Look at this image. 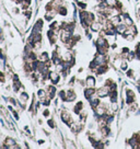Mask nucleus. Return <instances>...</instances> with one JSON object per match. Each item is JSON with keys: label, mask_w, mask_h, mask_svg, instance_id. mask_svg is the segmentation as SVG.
Masks as SVG:
<instances>
[{"label": "nucleus", "mask_w": 140, "mask_h": 149, "mask_svg": "<svg viewBox=\"0 0 140 149\" xmlns=\"http://www.w3.org/2000/svg\"><path fill=\"white\" fill-rule=\"evenodd\" d=\"M111 93V88L108 86H104V87H102V88H100L97 90V96L98 97H106V96H108V94Z\"/></svg>", "instance_id": "nucleus-1"}, {"label": "nucleus", "mask_w": 140, "mask_h": 149, "mask_svg": "<svg viewBox=\"0 0 140 149\" xmlns=\"http://www.w3.org/2000/svg\"><path fill=\"white\" fill-rule=\"evenodd\" d=\"M104 1H105V5L107 6V7H111V8H112V7H115V6L117 5V1H116V0H104Z\"/></svg>", "instance_id": "nucleus-5"}, {"label": "nucleus", "mask_w": 140, "mask_h": 149, "mask_svg": "<svg viewBox=\"0 0 140 149\" xmlns=\"http://www.w3.org/2000/svg\"><path fill=\"white\" fill-rule=\"evenodd\" d=\"M86 85H88L89 88H93L94 85H95V79L93 77H88L86 79Z\"/></svg>", "instance_id": "nucleus-3"}, {"label": "nucleus", "mask_w": 140, "mask_h": 149, "mask_svg": "<svg viewBox=\"0 0 140 149\" xmlns=\"http://www.w3.org/2000/svg\"><path fill=\"white\" fill-rule=\"evenodd\" d=\"M59 13L63 14V15L67 14V10H66V8H61V9H59Z\"/></svg>", "instance_id": "nucleus-10"}, {"label": "nucleus", "mask_w": 140, "mask_h": 149, "mask_svg": "<svg viewBox=\"0 0 140 149\" xmlns=\"http://www.w3.org/2000/svg\"><path fill=\"white\" fill-rule=\"evenodd\" d=\"M81 110H82V102H79L76 105V107H75V112H76L77 114H79L80 112H81Z\"/></svg>", "instance_id": "nucleus-8"}, {"label": "nucleus", "mask_w": 140, "mask_h": 149, "mask_svg": "<svg viewBox=\"0 0 140 149\" xmlns=\"http://www.w3.org/2000/svg\"><path fill=\"white\" fill-rule=\"evenodd\" d=\"M98 104H100V101H98L97 99H92V100H91V105H92V107H96Z\"/></svg>", "instance_id": "nucleus-9"}, {"label": "nucleus", "mask_w": 140, "mask_h": 149, "mask_svg": "<svg viewBox=\"0 0 140 149\" xmlns=\"http://www.w3.org/2000/svg\"><path fill=\"white\" fill-rule=\"evenodd\" d=\"M112 23L114 25H118V24H121V18H119L118 15H115L112 18Z\"/></svg>", "instance_id": "nucleus-7"}, {"label": "nucleus", "mask_w": 140, "mask_h": 149, "mask_svg": "<svg viewBox=\"0 0 140 149\" xmlns=\"http://www.w3.org/2000/svg\"><path fill=\"white\" fill-rule=\"evenodd\" d=\"M94 93H95V90L93 88H89V89L85 90V97L86 98H91V96H93Z\"/></svg>", "instance_id": "nucleus-4"}, {"label": "nucleus", "mask_w": 140, "mask_h": 149, "mask_svg": "<svg viewBox=\"0 0 140 149\" xmlns=\"http://www.w3.org/2000/svg\"><path fill=\"white\" fill-rule=\"evenodd\" d=\"M49 78H51V80L53 81V83H57V82L59 81V76H58V73H56V72H49Z\"/></svg>", "instance_id": "nucleus-2"}, {"label": "nucleus", "mask_w": 140, "mask_h": 149, "mask_svg": "<svg viewBox=\"0 0 140 149\" xmlns=\"http://www.w3.org/2000/svg\"><path fill=\"white\" fill-rule=\"evenodd\" d=\"M116 30L118 33H121V34H125V32H126V26L125 25H122V24H118L117 27H116Z\"/></svg>", "instance_id": "nucleus-6"}, {"label": "nucleus", "mask_w": 140, "mask_h": 149, "mask_svg": "<svg viewBox=\"0 0 140 149\" xmlns=\"http://www.w3.org/2000/svg\"><path fill=\"white\" fill-rule=\"evenodd\" d=\"M126 24L127 25H131V24H133V21H131L129 18H126Z\"/></svg>", "instance_id": "nucleus-11"}]
</instances>
